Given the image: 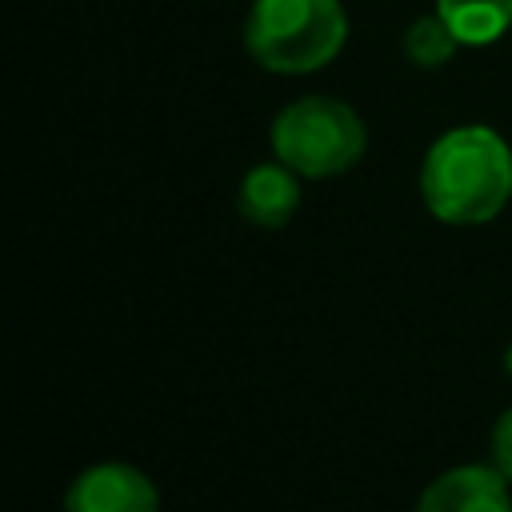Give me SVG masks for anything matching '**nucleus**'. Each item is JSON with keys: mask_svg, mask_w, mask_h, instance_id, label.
<instances>
[{"mask_svg": "<svg viewBox=\"0 0 512 512\" xmlns=\"http://www.w3.org/2000/svg\"><path fill=\"white\" fill-rule=\"evenodd\" d=\"M492 468H500L512 480V408L492 428Z\"/></svg>", "mask_w": 512, "mask_h": 512, "instance_id": "nucleus-9", "label": "nucleus"}, {"mask_svg": "<svg viewBox=\"0 0 512 512\" xmlns=\"http://www.w3.org/2000/svg\"><path fill=\"white\" fill-rule=\"evenodd\" d=\"M504 372H512V344L504 348Z\"/></svg>", "mask_w": 512, "mask_h": 512, "instance_id": "nucleus-10", "label": "nucleus"}, {"mask_svg": "<svg viewBox=\"0 0 512 512\" xmlns=\"http://www.w3.org/2000/svg\"><path fill=\"white\" fill-rule=\"evenodd\" d=\"M156 504L152 480L132 464H92L64 496V512H156Z\"/></svg>", "mask_w": 512, "mask_h": 512, "instance_id": "nucleus-4", "label": "nucleus"}, {"mask_svg": "<svg viewBox=\"0 0 512 512\" xmlns=\"http://www.w3.org/2000/svg\"><path fill=\"white\" fill-rule=\"evenodd\" d=\"M460 44H492L512 24V0H436Z\"/></svg>", "mask_w": 512, "mask_h": 512, "instance_id": "nucleus-7", "label": "nucleus"}, {"mask_svg": "<svg viewBox=\"0 0 512 512\" xmlns=\"http://www.w3.org/2000/svg\"><path fill=\"white\" fill-rule=\"evenodd\" d=\"M420 196L444 224H484L512 196V148L484 124L444 132L420 164Z\"/></svg>", "mask_w": 512, "mask_h": 512, "instance_id": "nucleus-1", "label": "nucleus"}, {"mask_svg": "<svg viewBox=\"0 0 512 512\" xmlns=\"http://www.w3.org/2000/svg\"><path fill=\"white\" fill-rule=\"evenodd\" d=\"M236 208L248 224L260 228H280L292 220V212L300 208V184L296 172L288 164H256L244 172L240 192H236Z\"/></svg>", "mask_w": 512, "mask_h": 512, "instance_id": "nucleus-6", "label": "nucleus"}, {"mask_svg": "<svg viewBox=\"0 0 512 512\" xmlns=\"http://www.w3.org/2000/svg\"><path fill=\"white\" fill-rule=\"evenodd\" d=\"M416 512H512L508 476L484 464L448 468L424 488V496L416 500Z\"/></svg>", "mask_w": 512, "mask_h": 512, "instance_id": "nucleus-5", "label": "nucleus"}, {"mask_svg": "<svg viewBox=\"0 0 512 512\" xmlns=\"http://www.w3.org/2000/svg\"><path fill=\"white\" fill-rule=\"evenodd\" d=\"M368 132L352 104L332 96H304L272 120V152L296 176H340L364 156Z\"/></svg>", "mask_w": 512, "mask_h": 512, "instance_id": "nucleus-3", "label": "nucleus"}, {"mask_svg": "<svg viewBox=\"0 0 512 512\" xmlns=\"http://www.w3.org/2000/svg\"><path fill=\"white\" fill-rule=\"evenodd\" d=\"M456 44H460V40H456V32L444 24L440 12L416 16V20L408 24V32H404V56H408L412 64H420V68H436V64L452 60Z\"/></svg>", "mask_w": 512, "mask_h": 512, "instance_id": "nucleus-8", "label": "nucleus"}, {"mask_svg": "<svg viewBox=\"0 0 512 512\" xmlns=\"http://www.w3.org/2000/svg\"><path fill=\"white\" fill-rule=\"evenodd\" d=\"M348 36L340 0H256L244 20V48L268 72H316Z\"/></svg>", "mask_w": 512, "mask_h": 512, "instance_id": "nucleus-2", "label": "nucleus"}]
</instances>
